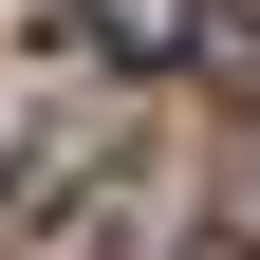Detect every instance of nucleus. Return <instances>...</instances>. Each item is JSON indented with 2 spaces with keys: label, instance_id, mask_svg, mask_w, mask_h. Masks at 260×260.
<instances>
[{
  "label": "nucleus",
  "instance_id": "nucleus-1",
  "mask_svg": "<svg viewBox=\"0 0 260 260\" xmlns=\"http://www.w3.org/2000/svg\"><path fill=\"white\" fill-rule=\"evenodd\" d=\"M75 19H93V38H112V56H168V38H186L168 0H75Z\"/></svg>",
  "mask_w": 260,
  "mask_h": 260
},
{
  "label": "nucleus",
  "instance_id": "nucleus-2",
  "mask_svg": "<svg viewBox=\"0 0 260 260\" xmlns=\"http://www.w3.org/2000/svg\"><path fill=\"white\" fill-rule=\"evenodd\" d=\"M205 56H223V93H260V0H205Z\"/></svg>",
  "mask_w": 260,
  "mask_h": 260
}]
</instances>
